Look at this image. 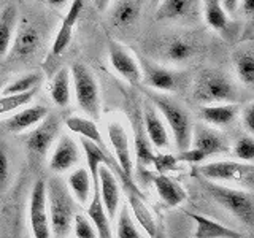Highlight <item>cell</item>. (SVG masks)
Listing matches in <instances>:
<instances>
[{
  "label": "cell",
  "mask_w": 254,
  "mask_h": 238,
  "mask_svg": "<svg viewBox=\"0 0 254 238\" xmlns=\"http://www.w3.org/2000/svg\"><path fill=\"white\" fill-rule=\"evenodd\" d=\"M46 205L50 216L51 238H67L71 232L75 216V198L71 197L67 184L59 178H51L46 184Z\"/></svg>",
  "instance_id": "cell-1"
},
{
  "label": "cell",
  "mask_w": 254,
  "mask_h": 238,
  "mask_svg": "<svg viewBox=\"0 0 254 238\" xmlns=\"http://www.w3.org/2000/svg\"><path fill=\"white\" fill-rule=\"evenodd\" d=\"M145 94L148 100L157 110V113L164 119L167 129L172 133L178 153L188 149L190 143V133H192V122H190L188 111L164 92L146 89Z\"/></svg>",
  "instance_id": "cell-2"
},
{
  "label": "cell",
  "mask_w": 254,
  "mask_h": 238,
  "mask_svg": "<svg viewBox=\"0 0 254 238\" xmlns=\"http://www.w3.org/2000/svg\"><path fill=\"white\" fill-rule=\"evenodd\" d=\"M192 99L200 105H210V103H237L240 99L234 79L224 71L206 68L197 75L192 84Z\"/></svg>",
  "instance_id": "cell-3"
},
{
  "label": "cell",
  "mask_w": 254,
  "mask_h": 238,
  "mask_svg": "<svg viewBox=\"0 0 254 238\" xmlns=\"http://www.w3.org/2000/svg\"><path fill=\"white\" fill-rule=\"evenodd\" d=\"M200 186L210 194L214 202L219 203L222 208H226L229 213L242 222L248 229L254 224V197L251 190L246 189H235L221 182L208 181L198 178Z\"/></svg>",
  "instance_id": "cell-4"
},
{
  "label": "cell",
  "mask_w": 254,
  "mask_h": 238,
  "mask_svg": "<svg viewBox=\"0 0 254 238\" xmlns=\"http://www.w3.org/2000/svg\"><path fill=\"white\" fill-rule=\"evenodd\" d=\"M229 151V145L224 135L208 125L197 124L192 125L189 148L181 151L178 157L180 162L186 164H200L213 156L224 154Z\"/></svg>",
  "instance_id": "cell-5"
},
{
  "label": "cell",
  "mask_w": 254,
  "mask_h": 238,
  "mask_svg": "<svg viewBox=\"0 0 254 238\" xmlns=\"http://www.w3.org/2000/svg\"><path fill=\"white\" fill-rule=\"evenodd\" d=\"M68 70L71 76V92L75 94L78 107L87 115V118L99 119L102 115V100L94 73L79 62L71 63Z\"/></svg>",
  "instance_id": "cell-6"
},
{
  "label": "cell",
  "mask_w": 254,
  "mask_h": 238,
  "mask_svg": "<svg viewBox=\"0 0 254 238\" xmlns=\"http://www.w3.org/2000/svg\"><path fill=\"white\" fill-rule=\"evenodd\" d=\"M197 173L200 178L221 182V184H238L246 190L254 186V165L240 161H213L198 165Z\"/></svg>",
  "instance_id": "cell-7"
},
{
  "label": "cell",
  "mask_w": 254,
  "mask_h": 238,
  "mask_svg": "<svg viewBox=\"0 0 254 238\" xmlns=\"http://www.w3.org/2000/svg\"><path fill=\"white\" fill-rule=\"evenodd\" d=\"M107 135L113 153L116 157V164L119 170L126 178L132 179L133 173V157H132V143L129 138L126 127L121 121L115 118H110L107 121Z\"/></svg>",
  "instance_id": "cell-8"
},
{
  "label": "cell",
  "mask_w": 254,
  "mask_h": 238,
  "mask_svg": "<svg viewBox=\"0 0 254 238\" xmlns=\"http://www.w3.org/2000/svg\"><path fill=\"white\" fill-rule=\"evenodd\" d=\"M29 221L34 238H51L50 216H48L46 205V182L43 179H37L30 190Z\"/></svg>",
  "instance_id": "cell-9"
},
{
  "label": "cell",
  "mask_w": 254,
  "mask_h": 238,
  "mask_svg": "<svg viewBox=\"0 0 254 238\" xmlns=\"http://www.w3.org/2000/svg\"><path fill=\"white\" fill-rule=\"evenodd\" d=\"M138 65L141 71V83H145L149 89L156 92H173L180 87L181 76L170 68L161 63H156L146 58L138 59Z\"/></svg>",
  "instance_id": "cell-10"
},
{
  "label": "cell",
  "mask_w": 254,
  "mask_h": 238,
  "mask_svg": "<svg viewBox=\"0 0 254 238\" xmlns=\"http://www.w3.org/2000/svg\"><path fill=\"white\" fill-rule=\"evenodd\" d=\"M61 130L59 118L54 115H48L42 122L26 132L22 141L26 148L37 156H45L50 151L51 145L56 141Z\"/></svg>",
  "instance_id": "cell-11"
},
{
  "label": "cell",
  "mask_w": 254,
  "mask_h": 238,
  "mask_svg": "<svg viewBox=\"0 0 254 238\" xmlns=\"http://www.w3.org/2000/svg\"><path fill=\"white\" fill-rule=\"evenodd\" d=\"M118 178H121V181H123V189L126 192L127 206H129L132 216L151 238H156L157 237V222L154 219V214L149 210V206L146 205L143 195L138 192V187L135 186L133 179H129L126 177H118Z\"/></svg>",
  "instance_id": "cell-12"
},
{
  "label": "cell",
  "mask_w": 254,
  "mask_h": 238,
  "mask_svg": "<svg viewBox=\"0 0 254 238\" xmlns=\"http://www.w3.org/2000/svg\"><path fill=\"white\" fill-rule=\"evenodd\" d=\"M202 13V0H161L156 5V19L162 22H195Z\"/></svg>",
  "instance_id": "cell-13"
},
{
  "label": "cell",
  "mask_w": 254,
  "mask_h": 238,
  "mask_svg": "<svg viewBox=\"0 0 254 238\" xmlns=\"http://www.w3.org/2000/svg\"><path fill=\"white\" fill-rule=\"evenodd\" d=\"M108 60L110 65L124 81L132 86L141 84V71L138 59L121 43L111 40L108 43Z\"/></svg>",
  "instance_id": "cell-14"
},
{
  "label": "cell",
  "mask_w": 254,
  "mask_h": 238,
  "mask_svg": "<svg viewBox=\"0 0 254 238\" xmlns=\"http://www.w3.org/2000/svg\"><path fill=\"white\" fill-rule=\"evenodd\" d=\"M97 189L107 216L110 221H115L119 203H121V186H119L116 173L105 164H102L97 170Z\"/></svg>",
  "instance_id": "cell-15"
},
{
  "label": "cell",
  "mask_w": 254,
  "mask_h": 238,
  "mask_svg": "<svg viewBox=\"0 0 254 238\" xmlns=\"http://www.w3.org/2000/svg\"><path fill=\"white\" fill-rule=\"evenodd\" d=\"M40 45H42V34L40 30L30 22H18L16 27V34L13 38V43L10 48V54L13 59L24 60L32 58L37 51Z\"/></svg>",
  "instance_id": "cell-16"
},
{
  "label": "cell",
  "mask_w": 254,
  "mask_h": 238,
  "mask_svg": "<svg viewBox=\"0 0 254 238\" xmlns=\"http://www.w3.org/2000/svg\"><path fill=\"white\" fill-rule=\"evenodd\" d=\"M141 121H143V127H145V132L153 148L167 149L170 146V132L167 129L164 119L157 113V110L149 100L143 102Z\"/></svg>",
  "instance_id": "cell-17"
},
{
  "label": "cell",
  "mask_w": 254,
  "mask_h": 238,
  "mask_svg": "<svg viewBox=\"0 0 254 238\" xmlns=\"http://www.w3.org/2000/svg\"><path fill=\"white\" fill-rule=\"evenodd\" d=\"M81 161V149L70 135H61L50 159V169L56 173L71 170Z\"/></svg>",
  "instance_id": "cell-18"
},
{
  "label": "cell",
  "mask_w": 254,
  "mask_h": 238,
  "mask_svg": "<svg viewBox=\"0 0 254 238\" xmlns=\"http://www.w3.org/2000/svg\"><path fill=\"white\" fill-rule=\"evenodd\" d=\"M145 173L148 177V181L154 184L157 195L161 197V200L169 206V208H175V206H180L181 203L186 202L188 192L177 179H173L169 175H162V173H153L146 170Z\"/></svg>",
  "instance_id": "cell-19"
},
{
  "label": "cell",
  "mask_w": 254,
  "mask_h": 238,
  "mask_svg": "<svg viewBox=\"0 0 254 238\" xmlns=\"http://www.w3.org/2000/svg\"><path fill=\"white\" fill-rule=\"evenodd\" d=\"M48 115H50V111L43 105H26L5 119L3 125L10 133H24L30 130L32 127H35L38 122H42Z\"/></svg>",
  "instance_id": "cell-20"
},
{
  "label": "cell",
  "mask_w": 254,
  "mask_h": 238,
  "mask_svg": "<svg viewBox=\"0 0 254 238\" xmlns=\"http://www.w3.org/2000/svg\"><path fill=\"white\" fill-rule=\"evenodd\" d=\"M146 0H115L110 8V21L116 27H130L140 19Z\"/></svg>",
  "instance_id": "cell-21"
},
{
  "label": "cell",
  "mask_w": 254,
  "mask_h": 238,
  "mask_svg": "<svg viewBox=\"0 0 254 238\" xmlns=\"http://www.w3.org/2000/svg\"><path fill=\"white\" fill-rule=\"evenodd\" d=\"M132 127H133V151L132 153H135V157H137V162L140 167H149L151 161H153L154 151H153V145H151V141L145 132V127H143L140 108L133 110Z\"/></svg>",
  "instance_id": "cell-22"
},
{
  "label": "cell",
  "mask_w": 254,
  "mask_h": 238,
  "mask_svg": "<svg viewBox=\"0 0 254 238\" xmlns=\"http://www.w3.org/2000/svg\"><path fill=\"white\" fill-rule=\"evenodd\" d=\"M232 63L238 81L245 87H248V89L253 87L254 86V48L251 42L234 50Z\"/></svg>",
  "instance_id": "cell-23"
},
{
  "label": "cell",
  "mask_w": 254,
  "mask_h": 238,
  "mask_svg": "<svg viewBox=\"0 0 254 238\" xmlns=\"http://www.w3.org/2000/svg\"><path fill=\"white\" fill-rule=\"evenodd\" d=\"M240 113V105L238 103H210V105H202L200 118L206 124L213 127L229 125L235 121V118Z\"/></svg>",
  "instance_id": "cell-24"
},
{
  "label": "cell",
  "mask_w": 254,
  "mask_h": 238,
  "mask_svg": "<svg viewBox=\"0 0 254 238\" xmlns=\"http://www.w3.org/2000/svg\"><path fill=\"white\" fill-rule=\"evenodd\" d=\"M189 218L195 222V232L192 238H242L235 229H229L221 222L213 221L197 213H189Z\"/></svg>",
  "instance_id": "cell-25"
},
{
  "label": "cell",
  "mask_w": 254,
  "mask_h": 238,
  "mask_svg": "<svg viewBox=\"0 0 254 238\" xmlns=\"http://www.w3.org/2000/svg\"><path fill=\"white\" fill-rule=\"evenodd\" d=\"M18 22V10L13 3H8L0 10V60L10 53Z\"/></svg>",
  "instance_id": "cell-26"
},
{
  "label": "cell",
  "mask_w": 254,
  "mask_h": 238,
  "mask_svg": "<svg viewBox=\"0 0 254 238\" xmlns=\"http://www.w3.org/2000/svg\"><path fill=\"white\" fill-rule=\"evenodd\" d=\"M92 178L86 167H78L68 175L67 178V189L70 190L71 197L79 205L89 203V197L92 195Z\"/></svg>",
  "instance_id": "cell-27"
},
{
  "label": "cell",
  "mask_w": 254,
  "mask_h": 238,
  "mask_svg": "<svg viewBox=\"0 0 254 238\" xmlns=\"http://www.w3.org/2000/svg\"><path fill=\"white\" fill-rule=\"evenodd\" d=\"M164 59L170 63H185L190 60L195 54V45L192 40L183 35H175L167 40L164 46Z\"/></svg>",
  "instance_id": "cell-28"
},
{
  "label": "cell",
  "mask_w": 254,
  "mask_h": 238,
  "mask_svg": "<svg viewBox=\"0 0 254 238\" xmlns=\"http://www.w3.org/2000/svg\"><path fill=\"white\" fill-rule=\"evenodd\" d=\"M91 197L92 198H91L89 206H87L86 216L91 219L95 230H97V238H113L111 227H110V218L107 216L105 208H103V205H102L97 184H94Z\"/></svg>",
  "instance_id": "cell-29"
},
{
  "label": "cell",
  "mask_w": 254,
  "mask_h": 238,
  "mask_svg": "<svg viewBox=\"0 0 254 238\" xmlns=\"http://www.w3.org/2000/svg\"><path fill=\"white\" fill-rule=\"evenodd\" d=\"M65 127L76 135H79L81 138H86L92 141L94 145H97L100 148L105 149V141H103L102 132L99 130L97 124L94 122V119L84 118V116H68L65 119Z\"/></svg>",
  "instance_id": "cell-30"
},
{
  "label": "cell",
  "mask_w": 254,
  "mask_h": 238,
  "mask_svg": "<svg viewBox=\"0 0 254 238\" xmlns=\"http://www.w3.org/2000/svg\"><path fill=\"white\" fill-rule=\"evenodd\" d=\"M50 97L61 108L68 107L71 100V76L68 68H61L50 83Z\"/></svg>",
  "instance_id": "cell-31"
},
{
  "label": "cell",
  "mask_w": 254,
  "mask_h": 238,
  "mask_svg": "<svg viewBox=\"0 0 254 238\" xmlns=\"http://www.w3.org/2000/svg\"><path fill=\"white\" fill-rule=\"evenodd\" d=\"M202 13L210 29L226 32L230 27V18L222 8L221 0H202Z\"/></svg>",
  "instance_id": "cell-32"
},
{
  "label": "cell",
  "mask_w": 254,
  "mask_h": 238,
  "mask_svg": "<svg viewBox=\"0 0 254 238\" xmlns=\"http://www.w3.org/2000/svg\"><path fill=\"white\" fill-rule=\"evenodd\" d=\"M116 238H143L127 205H123L119 213H116Z\"/></svg>",
  "instance_id": "cell-33"
},
{
  "label": "cell",
  "mask_w": 254,
  "mask_h": 238,
  "mask_svg": "<svg viewBox=\"0 0 254 238\" xmlns=\"http://www.w3.org/2000/svg\"><path fill=\"white\" fill-rule=\"evenodd\" d=\"M35 91L22 92V94H2L0 95V116L11 115L14 111H18L19 108L29 105L34 99Z\"/></svg>",
  "instance_id": "cell-34"
},
{
  "label": "cell",
  "mask_w": 254,
  "mask_h": 238,
  "mask_svg": "<svg viewBox=\"0 0 254 238\" xmlns=\"http://www.w3.org/2000/svg\"><path fill=\"white\" fill-rule=\"evenodd\" d=\"M40 83H42V75L38 71H29V73H24L19 78H16L10 84L3 86L2 94H22L35 91Z\"/></svg>",
  "instance_id": "cell-35"
},
{
  "label": "cell",
  "mask_w": 254,
  "mask_h": 238,
  "mask_svg": "<svg viewBox=\"0 0 254 238\" xmlns=\"http://www.w3.org/2000/svg\"><path fill=\"white\" fill-rule=\"evenodd\" d=\"M180 161L177 156H173L170 153H154L151 165L154 167L156 173H162V175H169L172 172L180 170Z\"/></svg>",
  "instance_id": "cell-36"
},
{
  "label": "cell",
  "mask_w": 254,
  "mask_h": 238,
  "mask_svg": "<svg viewBox=\"0 0 254 238\" xmlns=\"http://www.w3.org/2000/svg\"><path fill=\"white\" fill-rule=\"evenodd\" d=\"M71 230H73L76 238H97V230H95L91 219L83 213H75Z\"/></svg>",
  "instance_id": "cell-37"
},
{
  "label": "cell",
  "mask_w": 254,
  "mask_h": 238,
  "mask_svg": "<svg viewBox=\"0 0 254 238\" xmlns=\"http://www.w3.org/2000/svg\"><path fill=\"white\" fill-rule=\"evenodd\" d=\"M234 156L237 157V161L240 162H248L253 164L254 161V141L253 135H243L240 137L234 145Z\"/></svg>",
  "instance_id": "cell-38"
},
{
  "label": "cell",
  "mask_w": 254,
  "mask_h": 238,
  "mask_svg": "<svg viewBox=\"0 0 254 238\" xmlns=\"http://www.w3.org/2000/svg\"><path fill=\"white\" fill-rule=\"evenodd\" d=\"M11 181V161L8 149L0 143V192H5Z\"/></svg>",
  "instance_id": "cell-39"
},
{
  "label": "cell",
  "mask_w": 254,
  "mask_h": 238,
  "mask_svg": "<svg viewBox=\"0 0 254 238\" xmlns=\"http://www.w3.org/2000/svg\"><path fill=\"white\" fill-rule=\"evenodd\" d=\"M71 37H73V30L67 29L61 26L58 29V34L54 37V42H53V48H51V54L54 58H59V56L64 54V51L67 50L70 42H71Z\"/></svg>",
  "instance_id": "cell-40"
},
{
  "label": "cell",
  "mask_w": 254,
  "mask_h": 238,
  "mask_svg": "<svg viewBox=\"0 0 254 238\" xmlns=\"http://www.w3.org/2000/svg\"><path fill=\"white\" fill-rule=\"evenodd\" d=\"M242 122L246 132L250 135L254 133V103L250 102L245 108H242Z\"/></svg>",
  "instance_id": "cell-41"
},
{
  "label": "cell",
  "mask_w": 254,
  "mask_h": 238,
  "mask_svg": "<svg viewBox=\"0 0 254 238\" xmlns=\"http://www.w3.org/2000/svg\"><path fill=\"white\" fill-rule=\"evenodd\" d=\"M238 8H242V11L246 18H251L254 13V0H240Z\"/></svg>",
  "instance_id": "cell-42"
},
{
  "label": "cell",
  "mask_w": 254,
  "mask_h": 238,
  "mask_svg": "<svg viewBox=\"0 0 254 238\" xmlns=\"http://www.w3.org/2000/svg\"><path fill=\"white\" fill-rule=\"evenodd\" d=\"M221 3H222V8H224V11L227 14H234L238 10V3H240V0H221Z\"/></svg>",
  "instance_id": "cell-43"
},
{
  "label": "cell",
  "mask_w": 254,
  "mask_h": 238,
  "mask_svg": "<svg viewBox=\"0 0 254 238\" xmlns=\"http://www.w3.org/2000/svg\"><path fill=\"white\" fill-rule=\"evenodd\" d=\"M92 3L99 11H107L111 5V0H92Z\"/></svg>",
  "instance_id": "cell-44"
},
{
  "label": "cell",
  "mask_w": 254,
  "mask_h": 238,
  "mask_svg": "<svg viewBox=\"0 0 254 238\" xmlns=\"http://www.w3.org/2000/svg\"><path fill=\"white\" fill-rule=\"evenodd\" d=\"M46 3L53 8H64L70 3V0H46Z\"/></svg>",
  "instance_id": "cell-45"
},
{
  "label": "cell",
  "mask_w": 254,
  "mask_h": 238,
  "mask_svg": "<svg viewBox=\"0 0 254 238\" xmlns=\"http://www.w3.org/2000/svg\"><path fill=\"white\" fill-rule=\"evenodd\" d=\"M149 2H151V3H153V5L156 6V5H157L159 2H161V0H149Z\"/></svg>",
  "instance_id": "cell-46"
},
{
  "label": "cell",
  "mask_w": 254,
  "mask_h": 238,
  "mask_svg": "<svg viewBox=\"0 0 254 238\" xmlns=\"http://www.w3.org/2000/svg\"><path fill=\"white\" fill-rule=\"evenodd\" d=\"M3 89V83L2 81H0V91H2Z\"/></svg>",
  "instance_id": "cell-47"
}]
</instances>
